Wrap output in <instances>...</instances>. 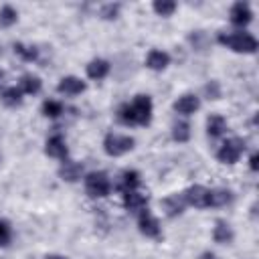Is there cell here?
Listing matches in <instances>:
<instances>
[{
    "instance_id": "cell-21",
    "label": "cell",
    "mask_w": 259,
    "mask_h": 259,
    "mask_svg": "<svg viewBox=\"0 0 259 259\" xmlns=\"http://www.w3.org/2000/svg\"><path fill=\"white\" fill-rule=\"evenodd\" d=\"M233 190L219 186V188H210V208H221L233 202Z\"/></svg>"
},
{
    "instance_id": "cell-32",
    "label": "cell",
    "mask_w": 259,
    "mask_h": 259,
    "mask_svg": "<svg viewBox=\"0 0 259 259\" xmlns=\"http://www.w3.org/2000/svg\"><path fill=\"white\" fill-rule=\"evenodd\" d=\"M249 168H251V172H257V170H259V154H257V152L251 154V158H249Z\"/></svg>"
},
{
    "instance_id": "cell-7",
    "label": "cell",
    "mask_w": 259,
    "mask_h": 259,
    "mask_svg": "<svg viewBox=\"0 0 259 259\" xmlns=\"http://www.w3.org/2000/svg\"><path fill=\"white\" fill-rule=\"evenodd\" d=\"M138 231L146 237V239H162V227H160V221L150 212V208L142 210L138 214Z\"/></svg>"
},
{
    "instance_id": "cell-8",
    "label": "cell",
    "mask_w": 259,
    "mask_h": 259,
    "mask_svg": "<svg viewBox=\"0 0 259 259\" xmlns=\"http://www.w3.org/2000/svg\"><path fill=\"white\" fill-rule=\"evenodd\" d=\"M229 20H231L233 26H237V28H241V30H243L245 26H249V24L253 22L251 4H249V2H243V0L235 2V4L231 6V10H229Z\"/></svg>"
},
{
    "instance_id": "cell-5",
    "label": "cell",
    "mask_w": 259,
    "mask_h": 259,
    "mask_svg": "<svg viewBox=\"0 0 259 259\" xmlns=\"http://www.w3.org/2000/svg\"><path fill=\"white\" fill-rule=\"evenodd\" d=\"M245 140L243 138H229V140H225L223 144H221V148H219V152H217V160L221 162V164H237L239 162V158L243 156V152H245Z\"/></svg>"
},
{
    "instance_id": "cell-10",
    "label": "cell",
    "mask_w": 259,
    "mask_h": 259,
    "mask_svg": "<svg viewBox=\"0 0 259 259\" xmlns=\"http://www.w3.org/2000/svg\"><path fill=\"white\" fill-rule=\"evenodd\" d=\"M45 154L49 158H55V160H67L69 158V148H67V142L61 134H53L51 138H47L45 142Z\"/></svg>"
},
{
    "instance_id": "cell-20",
    "label": "cell",
    "mask_w": 259,
    "mask_h": 259,
    "mask_svg": "<svg viewBox=\"0 0 259 259\" xmlns=\"http://www.w3.org/2000/svg\"><path fill=\"white\" fill-rule=\"evenodd\" d=\"M18 89L22 91V95H36V93H40V89H42V79H40L38 75L24 73V75L18 79Z\"/></svg>"
},
{
    "instance_id": "cell-15",
    "label": "cell",
    "mask_w": 259,
    "mask_h": 259,
    "mask_svg": "<svg viewBox=\"0 0 259 259\" xmlns=\"http://www.w3.org/2000/svg\"><path fill=\"white\" fill-rule=\"evenodd\" d=\"M140 186H142V176H140V172L138 170H123L121 174H119V180H117V190L121 192V194H125V192H132V190H140Z\"/></svg>"
},
{
    "instance_id": "cell-13",
    "label": "cell",
    "mask_w": 259,
    "mask_h": 259,
    "mask_svg": "<svg viewBox=\"0 0 259 259\" xmlns=\"http://www.w3.org/2000/svg\"><path fill=\"white\" fill-rule=\"evenodd\" d=\"M162 208H164V214L168 219H176L184 212L186 208V200H184V194L182 192H174V194H168L162 198Z\"/></svg>"
},
{
    "instance_id": "cell-12",
    "label": "cell",
    "mask_w": 259,
    "mask_h": 259,
    "mask_svg": "<svg viewBox=\"0 0 259 259\" xmlns=\"http://www.w3.org/2000/svg\"><path fill=\"white\" fill-rule=\"evenodd\" d=\"M123 208L132 214H140L142 210L148 208V202H150V196L140 192V190H132V192H125L123 194Z\"/></svg>"
},
{
    "instance_id": "cell-4",
    "label": "cell",
    "mask_w": 259,
    "mask_h": 259,
    "mask_svg": "<svg viewBox=\"0 0 259 259\" xmlns=\"http://www.w3.org/2000/svg\"><path fill=\"white\" fill-rule=\"evenodd\" d=\"M83 186L89 198H105L111 192V180L107 172L103 170H93L83 178Z\"/></svg>"
},
{
    "instance_id": "cell-34",
    "label": "cell",
    "mask_w": 259,
    "mask_h": 259,
    "mask_svg": "<svg viewBox=\"0 0 259 259\" xmlns=\"http://www.w3.org/2000/svg\"><path fill=\"white\" fill-rule=\"evenodd\" d=\"M45 259H69V257L59 255V253H49V255H45Z\"/></svg>"
},
{
    "instance_id": "cell-17",
    "label": "cell",
    "mask_w": 259,
    "mask_h": 259,
    "mask_svg": "<svg viewBox=\"0 0 259 259\" xmlns=\"http://www.w3.org/2000/svg\"><path fill=\"white\" fill-rule=\"evenodd\" d=\"M212 241L219 245H231L235 241V231L225 219H217L212 227Z\"/></svg>"
},
{
    "instance_id": "cell-22",
    "label": "cell",
    "mask_w": 259,
    "mask_h": 259,
    "mask_svg": "<svg viewBox=\"0 0 259 259\" xmlns=\"http://www.w3.org/2000/svg\"><path fill=\"white\" fill-rule=\"evenodd\" d=\"M170 136H172L174 142H178V144H186V142L190 140V136H192V127H190V123H188L186 119H178V121L172 123Z\"/></svg>"
},
{
    "instance_id": "cell-31",
    "label": "cell",
    "mask_w": 259,
    "mask_h": 259,
    "mask_svg": "<svg viewBox=\"0 0 259 259\" xmlns=\"http://www.w3.org/2000/svg\"><path fill=\"white\" fill-rule=\"evenodd\" d=\"M10 243H12V227H10L8 221L0 219V247L4 249V247H8Z\"/></svg>"
},
{
    "instance_id": "cell-35",
    "label": "cell",
    "mask_w": 259,
    "mask_h": 259,
    "mask_svg": "<svg viewBox=\"0 0 259 259\" xmlns=\"http://www.w3.org/2000/svg\"><path fill=\"white\" fill-rule=\"evenodd\" d=\"M4 77H6V73L0 69V85H2V81H4Z\"/></svg>"
},
{
    "instance_id": "cell-27",
    "label": "cell",
    "mask_w": 259,
    "mask_h": 259,
    "mask_svg": "<svg viewBox=\"0 0 259 259\" xmlns=\"http://www.w3.org/2000/svg\"><path fill=\"white\" fill-rule=\"evenodd\" d=\"M176 8H178V4L174 0H156V2H152V10L162 18H170L176 12Z\"/></svg>"
},
{
    "instance_id": "cell-24",
    "label": "cell",
    "mask_w": 259,
    "mask_h": 259,
    "mask_svg": "<svg viewBox=\"0 0 259 259\" xmlns=\"http://www.w3.org/2000/svg\"><path fill=\"white\" fill-rule=\"evenodd\" d=\"M40 113L49 119H57L65 113V105L59 99H45L42 105H40Z\"/></svg>"
},
{
    "instance_id": "cell-19",
    "label": "cell",
    "mask_w": 259,
    "mask_h": 259,
    "mask_svg": "<svg viewBox=\"0 0 259 259\" xmlns=\"http://www.w3.org/2000/svg\"><path fill=\"white\" fill-rule=\"evenodd\" d=\"M227 130H229V123H227V119H225L223 115H219V113H210V115L206 117V136H208L210 140L221 138Z\"/></svg>"
},
{
    "instance_id": "cell-18",
    "label": "cell",
    "mask_w": 259,
    "mask_h": 259,
    "mask_svg": "<svg viewBox=\"0 0 259 259\" xmlns=\"http://www.w3.org/2000/svg\"><path fill=\"white\" fill-rule=\"evenodd\" d=\"M109 71H111V65L105 59H91L87 63V67H85L87 77L93 79V81H103L109 75Z\"/></svg>"
},
{
    "instance_id": "cell-33",
    "label": "cell",
    "mask_w": 259,
    "mask_h": 259,
    "mask_svg": "<svg viewBox=\"0 0 259 259\" xmlns=\"http://www.w3.org/2000/svg\"><path fill=\"white\" fill-rule=\"evenodd\" d=\"M198 259H221L214 251H202L200 255H198Z\"/></svg>"
},
{
    "instance_id": "cell-14",
    "label": "cell",
    "mask_w": 259,
    "mask_h": 259,
    "mask_svg": "<svg viewBox=\"0 0 259 259\" xmlns=\"http://www.w3.org/2000/svg\"><path fill=\"white\" fill-rule=\"evenodd\" d=\"M57 174H59V178H61L63 182H71V184H73V182H79L81 176H83V164L67 158V160L61 162Z\"/></svg>"
},
{
    "instance_id": "cell-23",
    "label": "cell",
    "mask_w": 259,
    "mask_h": 259,
    "mask_svg": "<svg viewBox=\"0 0 259 259\" xmlns=\"http://www.w3.org/2000/svg\"><path fill=\"white\" fill-rule=\"evenodd\" d=\"M0 101H2L6 107H20L22 101H24V95H22V91L14 85V87H6V89H2V93H0Z\"/></svg>"
},
{
    "instance_id": "cell-25",
    "label": "cell",
    "mask_w": 259,
    "mask_h": 259,
    "mask_svg": "<svg viewBox=\"0 0 259 259\" xmlns=\"http://www.w3.org/2000/svg\"><path fill=\"white\" fill-rule=\"evenodd\" d=\"M12 51H14V55H18V57H20L22 61H26V63H32V61L38 59V49H36L34 45L14 42V45H12Z\"/></svg>"
},
{
    "instance_id": "cell-2",
    "label": "cell",
    "mask_w": 259,
    "mask_h": 259,
    "mask_svg": "<svg viewBox=\"0 0 259 259\" xmlns=\"http://www.w3.org/2000/svg\"><path fill=\"white\" fill-rule=\"evenodd\" d=\"M217 42L233 53H239V55H253L257 53L259 49V42L257 38L251 34V32H245V30H235V32H219L217 34Z\"/></svg>"
},
{
    "instance_id": "cell-16",
    "label": "cell",
    "mask_w": 259,
    "mask_h": 259,
    "mask_svg": "<svg viewBox=\"0 0 259 259\" xmlns=\"http://www.w3.org/2000/svg\"><path fill=\"white\" fill-rule=\"evenodd\" d=\"M170 61H172V59H170V55H168L166 51H162V49H152V51L146 55V69L160 73V71L168 69Z\"/></svg>"
},
{
    "instance_id": "cell-3",
    "label": "cell",
    "mask_w": 259,
    "mask_h": 259,
    "mask_svg": "<svg viewBox=\"0 0 259 259\" xmlns=\"http://www.w3.org/2000/svg\"><path fill=\"white\" fill-rule=\"evenodd\" d=\"M136 148V140L127 134H117V132H107L103 138V152L109 158H119L125 156Z\"/></svg>"
},
{
    "instance_id": "cell-30",
    "label": "cell",
    "mask_w": 259,
    "mask_h": 259,
    "mask_svg": "<svg viewBox=\"0 0 259 259\" xmlns=\"http://www.w3.org/2000/svg\"><path fill=\"white\" fill-rule=\"evenodd\" d=\"M202 95H204L206 99H212V101L221 99V97H223V89H221V83H219L217 79H210V81H206V83H204V87H202Z\"/></svg>"
},
{
    "instance_id": "cell-1",
    "label": "cell",
    "mask_w": 259,
    "mask_h": 259,
    "mask_svg": "<svg viewBox=\"0 0 259 259\" xmlns=\"http://www.w3.org/2000/svg\"><path fill=\"white\" fill-rule=\"evenodd\" d=\"M154 115V103L152 97L146 93H138L132 101L121 103L117 107V121L125 127H146L150 125Z\"/></svg>"
},
{
    "instance_id": "cell-6",
    "label": "cell",
    "mask_w": 259,
    "mask_h": 259,
    "mask_svg": "<svg viewBox=\"0 0 259 259\" xmlns=\"http://www.w3.org/2000/svg\"><path fill=\"white\" fill-rule=\"evenodd\" d=\"M182 194H184L186 206H194V208H200V210L210 208V188H206L202 184H192Z\"/></svg>"
},
{
    "instance_id": "cell-28",
    "label": "cell",
    "mask_w": 259,
    "mask_h": 259,
    "mask_svg": "<svg viewBox=\"0 0 259 259\" xmlns=\"http://www.w3.org/2000/svg\"><path fill=\"white\" fill-rule=\"evenodd\" d=\"M188 42L192 45L194 51H204V49H208V36H206L204 30H192V32L188 34Z\"/></svg>"
},
{
    "instance_id": "cell-11",
    "label": "cell",
    "mask_w": 259,
    "mask_h": 259,
    "mask_svg": "<svg viewBox=\"0 0 259 259\" xmlns=\"http://www.w3.org/2000/svg\"><path fill=\"white\" fill-rule=\"evenodd\" d=\"M85 89H87V83H85L81 77H75V75H65V77H61L59 83H57V91H59L61 95H69V97L81 95Z\"/></svg>"
},
{
    "instance_id": "cell-9",
    "label": "cell",
    "mask_w": 259,
    "mask_h": 259,
    "mask_svg": "<svg viewBox=\"0 0 259 259\" xmlns=\"http://www.w3.org/2000/svg\"><path fill=\"white\" fill-rule=\"evenodd\" d=\"M172 109L182 117H190L200 109V97L196 93H182L172 103Z\"/></svg>"
},
{
    "instance_id": "cell-26",
    "label": "cell",
    "mask_w": 259,
    "mask_h": 259,
    "mask_svg": "<svg viewBox=\"0 0 259 259\" xmlns=\"http://www.w3.org/2000/svg\"><path fill=\"white\" fill-rule=\"evenodd\" d=\"M18 22V10L12 4H4L0 8V28H10Z\"/></svg>"
},
{
    "instance_id": "cell-29",
    "label": "cell",
    "mask_w": 259,
    "mask_h": 259,
    "mask_svg": "<svg viewBox=\"0 0 259 259\" xmlns=\"http://www.w3.org/2000/svg\"><path fill=\"white\" fill-rule=\"evenodd\" d=\"M119 12H121V4L119 2H107V4H103L99 8V18H103V20H115L119 16Z\"/></svg>"
}]
</instances>
